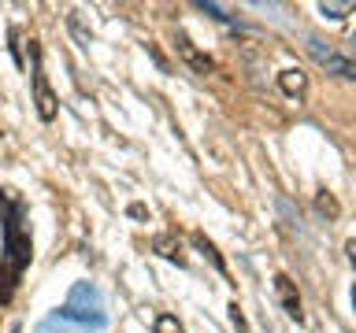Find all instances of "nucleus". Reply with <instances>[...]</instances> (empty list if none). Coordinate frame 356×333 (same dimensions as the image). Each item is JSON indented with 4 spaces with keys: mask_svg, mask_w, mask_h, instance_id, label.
<instances>
[{
    "mask_svg": "<svg viewBox=\"0 0 356 333\" xmlns=\"http://www.w3.org/2000/svg\"><path fill=\"white\" fill-rule=\"evenodd\" d=\"M30 52H33V104H38V115L44 122H52L56 119V93H52V85H49V78H44L41 71V52H38V41H30Z\"/></svg>",
    "mask_w": 356,
    "mask_h": 333,
    "instance_id": "obj_1",
    "label": "nucleus"
},
{
    "mask_svg": "<svg viewBox=\"0 0 356 333\" xmlns=\"http://www.w3.org/2000/svg\"><path fill=\"white\" fill-rule=\"evenodd\" d=\"M308 56L316 60L327 74H338V78H353V60H345V56L334 49V44L327 41H319V37H312L308 41Z\"/></svg>",
    "mask_w": 356,
    "mask_h": 333,
    "instance_id": "obj_2",
    "label": "nucleus"
},
{
    "mask_svg": "<svg viewBox=\"0 0 356 333\" xmlns=\"http://www.w3.org/2000/svg\"><path fill=\"white\" fill-rule=\"evenodd\" d=\"M175 49H178V56H182V60H186L189 67H193L197 74H211V71H216V63H211V56H208V52H200L197 44L186 37V33H178V44H175Z\"/></svg>",
    "mask_w": 356,
    "mask_h": 333,
    "instance_id": "obj_3",
    "label": "nucleus"
},
{
    "mask_svg": "<svg viewBox=\"0 0 356 333\" xmlns=\"http://www.w3.org/2000/svg\"><path fill=\"white\" fill-rule=\"evenodd\" d=\"M278 89H282V93L289 96V100H305L308 96V74L300 71V67H286L282 74H278Z\"/></svg>",
    "mask_w": 356,
    "mask_h": 333,
    "instance_id": "obj_4",
    "label": "nucleus"
},
{
    "mask_svg": "<svg viewBox=\"0 0 356 333\" xmlns=\"http://www.w3.org/2000/svg\"><path fill=\"white\" fill-rule=\"evenodd\" d=\"M275 293H278V300H282L286 315L300 322V293H297V285L289 282L286 274H275Z\"/></svg>",
    "mask_w": 356,
    "mask_h": 333,
    "instance_id": "obj_5",
    "label": "nucleus"
},
{
    "mask_svg": "<svg viewBox=\"0 0 356 333\" xmlns=\"http://www.w3.org/2000/svg\"><path fill=\"white\" fill-rule=\"evenodd\" d=\"M152 252H160L163 259H171V263H178L182 266L186 263V255H182V244H178L171 233H160V237H152Z\"/></svg>",
    "mask_w": 356,
    "mask_h": 333,
    "instance_id": "obj_6",
    "label": "nucleus"
},
{
    "mask_svg": "<svg viewBox=\"0 0 356 333\" xmlns=\"http://www.w3.org/2000/svg\"><path fill=\"white\" fill-rule=\"evenodd\" d=\"M193 244H197L200 252H204V259H211V266H216L219 274H227V263H222V255L216 252V244H211V241H208V237H204V233H200V230L193 233Z\"/></svg>",
    "mask_w": 356,
    "mask_h": 333,
    "instance_id": "obj_7",
    "label": "nucleus"
},
{
    "mask_svg": "<svg viewBox=\"0 0 356 333\" xmlns=\"http://www.w3.org/2000/svg\"><path fill=\"white\" fill-rule=\"evenodd\" d=\"M316 211H319V215H327V219H338V215H341L338 200H334L327 189H319V193H316Z\"/></svg>",
    "mask_w": 356,
    "mask_h": 333,
    "instance_id": "obj_8",
    "label": "nucleus"
},
{
    "mask_svg": "<svg viewBox=\"0 0 356 333\" xmlns=\"http://www.w3.org/2000/svg\"><path fill=\"white\" fill-rule=\"evenodd\" d=\"M156 333H182V322L175 315H156Z\"/></svg>",
    "mask_w": 356,
    "mask_h": 333,
    "instance_id": "obj_9",
    "label": "nucleus"
},
{
    "mask_svg": "<svg viewBox=\"0 0 356 333\" xmlns=\"http://www.w3.org/2000/svg\"><path fill=\"white\" fill-rule=\"evenodd\" d=\"M323 15H334V19H341L345 11H353V4H319Z\"/></svg>",
    "mask_w": 356,
    "mask_h": 333,
    "instance_id": "obj_10",
    "label": "nucleus"
},
{
    "mask_svg": "<svg viewBox=\"0 0 356 333\" xmlns=\"http://www.w3.org/2000/svg\"><path fill=\"white\" fill-rule=\"evenodd\" d=\"M230 322H234V326H238V330H245V318H241L238 304H230Z\"/></svg>",
    "mask_w": 356,
    "mask_h": 333,
    "instance_id": "obj_11",
    "label": "nucleus"
},
{
    "mask_svg": "<svg viewBox=\"0 0 356 333\" xmlns=\"http://www.w3.org/2000/svg\"><path fill=\"white\" fill-rule=\"evenodd\" d=\"M130 215H134V219H145V215H149V211H145L141 204H130Z\"/></svg>",
    "mask_w": 356,
    "mask_h": 333,
    "instance_id": "obj_12",
    "label": "nucleus"
},
{
    "mask_svg": "<svg viewBox=\"0 0 356 333\" xmlns=\"http://www.w3.org/2000/svg\"><path fill=\"white\" fill-rule=\"evenodd\" d=\"M11 333H19V326H11Z\"/></svg>",
    "mask_w": 356,
    "mask_h": 333,
    "instance_id": "obj_13",
    "label": "nucleus"
}]
</instances>
